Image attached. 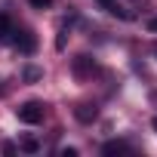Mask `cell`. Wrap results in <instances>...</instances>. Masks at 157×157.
Here are the masks:
<instances>
[{
	"mask_svg": "<svg viewBox=\"0 0 157 157\" xmlns=\"http://www.w3.org/2000/svg\"><path fill=\"white\" fill-rule=\"evenodd\" d=\"M10 40H13V46L19 49V52H25V56H31L34 49H37V37L28 31V28H13V34H10Z\"/></svg>",
	"mask_w": 157,
	"mask_h": 157,
	"instance_id": "6da1fadb",
	"label": "cell"
},
{
	"mask_svg": "<svg viewBox=\"0 0 157 157\" xmlns=\"http://www.w3.org/2000/svg\"><path fill=\"white\" fill-rule=\"evenodd\" d=\"M16 114H19V120L22 123H28V126H34V123H40L43 120V102H25L22 108H16Z\"/></svg>",
	"mask_w": 157,
	"mask_h": 157,
	"instance_id": "7a4b0ae2",
	"label": "cell"
},
{
	"mask_svg": "<svg viewBox=\"0 0 157 157\" xmlns=\"http://www.w3.org/2000/svg\"><path fill=\"white\" fill-rule=\"evenodd\" d=\"M71 68H74V74H77V77H93L99 65H96V59H93V56H86V52H83V56H77V59H74V65H71Z\"/></svg>",
	"mask_w": 157,
	"mask_h": 157,
	"instance_id": "3957f363",
	"label": "cell"
},
{
	"mask_svg": "<svg viewBox=\"0 0 157 157\" xmlns=\"http://www.w3.org/2000/svg\"><path fill=\"white\" fill-rule=\"evenodd\" d=\"M96 3L105 10V13H111V16H117V19H132V13H126L117 0H96Z\"/></svg>",
	"mask_w": 157,
	"mask_h": 157,
	"instance_id": "277c9868",
	"label": "cell"
},
{
	"mask_svg": "<svg viewBox=\"0 0 157 157\" xmlns=\"http://www.w3.org/2000/svg\"><path fill=\"white\" fill-rule=\"evenodd\" d=\"M74 117L80 120V123H90V120H96V117H99V108H96V105H86V102H83V105H77Z\"/></svg>",
	"mask_w": 157,
	"mask_h": 157,
	"instance_id": "5b68a950",
	"label": "cell"
},
{
	"mask_svg": "<svg viewBox=\"0 0 157 157\" xmlns=\"http://www.w3.org/2000/svg\"><path fill=\"white\" fill-rule=\"evenodd\" d=\"M129 151H132V148H129L126 142H120V139H111V142L102 145V154H108V157H111V154H129Z\"/></svg>",
	"mask_w": 157,
	"mask_h": 157,
	"instance_id": "8992f818",
	"label": "cell"
},
{
	"mask_svg": "<svg viewBox=\"0 0 157 157\" xmlns=\"http://www.w3.org/2000/svg\"><path fill=\"white\" fill-rule=\"evenodd\" d=\"M19 151H25V154H37V151H40V142H37V139H22V142H19Z\"/></svg>",
	"mask_w": 157,
	"mask_h": 157,
	"instance_id": "52a82bcc",
	"label": "cell"
},
{
	"mask_svg": "<svg viewBox=\"0 0 157 157\" xmlns=\"http://www.w3.org/2000/svg\"><path fill=\"white\" fill-rule=\"evenodd\" d=\"M10 34H13V22L6 16H0V40H10Z\"/></svg>",
	"mask_w": 157,
	"mask_h": 157,
	"instance_id": "ba28073f",
	"label": "cell"
},
{
	"mask_svg": "<svg viewBox=\"0 0 157 157\" xmlns=\"http://www.w3.org/2000/svg\"><path fill=\"white\" fill-rule=\"evenodd\" d=\"M28 3H31L34 10H49V6H52V0H28Z\"/></svg>",
	"mask_w": 157,
	"mask_h": 157,
	"instance_id": "9c48e42d",
	"label": "cell"
},
{
	"mask_svg": "<svg viewBox=\"0 0 157 157\" xmlns=\"http://www.w3.org/2000/svg\"><path fill=\"white\" fill-rule=\"evenodd\" d=\"M25 80H40V71L37 68H25Z\"/></svg>",
	"mask_w": 157,
	"mask_h": 157,
	"instance_id": "30bf717a",
	"label": "cell"
},
{
	"mask_svg": "<svg viewBox=\"0 0 157 157\" xmlns=\"http://www.w3.org/2000/svg\"><path fill=\"white\" fill-rule=\"evenodd\" d=\"M59 157H77V148H59Z\"/></svg>",
	"mask_w": 157,
	"mask_h": 157,
	"instance_id": "8fae6325",
	"label": "cell"
},
{
	"mask_svg": "<svg viewBox=\"0 0 157 157\" xmlns=\"http://www.w3.org/2000/svg\"><path fill=\"white\" fill-rule=\"evenodd\" d=\"M3 154H16V145L13 142H3Z\"/></svg>",
	"mask_w": 157,
	"mask_h": 157,
	"instance_id": "7c38bea8",
	"label": "cell"
},
{
	"mask_svg": "<svg viewBox=\"0 0 157 157\" xmlns=\"http://www.w3.org/2000/svg\"><path fill=\"white\" fill-rule=\"evenodd\" d=\"M148 31H157V19H151V22H148Z\"/></svg>",
	"mask_w": 157,
	"mask_h": 157,
	"instance_id": "4fadbf2b",
	"label": "cell"
},
{
	"mask_svg": "<svg viewBox=\"0 0 157 157\" xmlns=\"http://www.w3.org/2000/svg\"><path fill=\"white\" fill-rule=\"evenodd\" d=\"M151 126H154V129H157V117H154V120H151Z\"/></svg>",
	"mask_w": 157,
	"mask_h": 157,
	"instance_id": "5bb4252c",
	"label": "cell"
},
{
	"mask_svg": "<svg viewBox=\"0 0 157 157\" xmlns=\"http://www.w3.org/2000/svg\"><path fill=\"white\" fill-rule=\"evenodd\" d=\"M154 56H157V46H154Z\"/></svg>",
	"mask_w": 157,
	"mask_h": 157,
	"instance_id": "9a60e30c",
	"label": "cell"
}]
</instances>
